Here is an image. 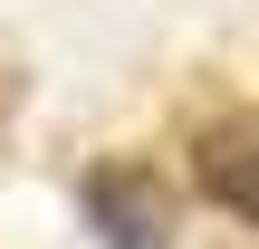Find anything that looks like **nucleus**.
<instances>
[{
    "instance_id": "obj_2",
    "label": "nucleus",
    "mask_w": 259,
    "mask_h": 249,
    "mask_svg": "<svg viewBox=\"0 0 259 249\" xmlns=\"http://www.w3.org/2000/svg\"><path fill=\"white\" fill-rule=\"evenodd\" d=\"M192 182H202L231 221H259V115H221V125L192 144Z\"/></svg>"
},
{
    "instance_id": "obj_1",
    "label": "nucleus",
    "mask_w": 259,
    "mask_h": 249,
    "mask_svg": "<svg viewBox=\"0 0 259 249\" xmlns=\"http://www.w3.org/2000/svg\"><path fill=\"white\" fill-rule=\"evenodd\" d=\"M87 221H96L106 249H173L163 240L154 173H135V163H96V173H87Z\"/></svg>"
}]
</instances>
